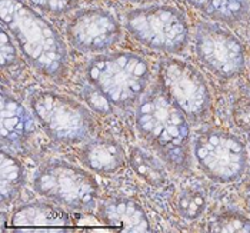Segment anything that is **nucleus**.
Returning a JSON list of instances; mask_svg holds the SVG:
<instances>
[{
	"mask_svg": "<svg viewBox=\"0 0 250 233\" xmlns=\"http://www.w3.org/2000/svg\"><path fill=\"white\" fill-rule=\"evenodd\" d=\"M123 1H129V3H139V4H143V3H149V1H154V0H123Z\"/></svg>",
	"mask_w": 250,
	"mask_h": 233,
	"instance_id": "5701e85b",
	"label": "nucleus"
},
{
	"mask_svg": "<svg viewBox=\"0 0 250 233\" xmlns=\"http://www.w3.org/2000/svg\"><path fill=\"white\" fill-rule=\"evenodd\" d=\"M210 232H250V220L239 212L228 211L213 219Z\"/></svg>",
	"mask_w": 250,
	"mask_h": 233,
	"instance_id": "6ab92c4d",
	"label": "nucleus"
},
{
	"mask_svg": "<svg viewBox=\"0 0 250 233\" xmlns=\"http://www.w3.org/2000/svg\"><path fill=\"white\" fill-rule=\"evenodd\" d=\"M136 125L140 135L150 143L163 162L173 169L188 168L190 150L189 122L160 85L142 99L136 112Z\"/></svg>",
	"mask_w": 250,
	"mask_h": 233,
	"instance_id": "f03ea898",
	"label": "nucleus"
},
{
	"mask_svg": "<svg viewBox=\"0 0 250 233\" xmlns=\"http://www.w3.org/2000/svg\"><path fill=\"white\" fill-rule=\"evenodd\" d=\"M233 120L242 130L250 132V99L240 97L233 106Z\"/></svg>",
	"mask_w": 250,
	"mask_h": 233,
	"instance_id": "4be33fe9",
	"label": "nucleus"
},
{
	"mask_svg": "<svg viewBox=\"0 0 250 233\" xmlns=\"http://www.w3.org/2000/svg\"><path fill=\"white\" fill-rule=\"evenodd\" d=\"M39 10L49 15H63L73 10L79 0H29Z\"/></svg>",
	"mask_w": 250,
	"mask_h": 233,
	"instance_id": "aec40b11",
	"label": "nucleus"
},
{
	"mask_svg": "<svg viewBox=\"0 0 250 233\" xmlns=\"http://www.w3.org/2000/svg\"><path fill=\"white\" fill-rule=\"evenodd\" d=\"M23 166L4 149L1 150V175H0V196L1 203H10L23 186Z\"/></svg>",
	"mask_w": 250,
	"mask_h": 233,
	"instance_id": "dca6fc26",
	"label": "nucleus"
},
{
	"mask_svg": "<svg viewBox=\"0 0 250 233\" xmlns=\"http://www.w3.org/2000/svg\"><path fill=\"white\" fill-rule=\"evenodd\" d=\"M1 21L18 42L26 60L47 78H62L69 53L58 30L21 0H1Z\"/></svg>",
	"mask_w": 250,
	"mask_h": 233,
	"instance_id": "f257e3e1",
	"label": "nucleus"
},
{
	"mask_svg": "<svg viewBox=\"0 0 250 233\" xmlns=\"http://www.w3.org/2000/svg\"><path fill=\"white\" fill-rule=\"evenodd\" d=\"M130 165L136 172V175L142 177L149 185L160 186L166 179V173H165V169H163V165L160 163V160L142 148L132 149Z\"/></svg>",
	"mask_w": 250,
	"mask_h": 233,
	"instance_id": "f3484780",
	"label": "nucleus"
},
{
	"mask_svg": "<svg viewBox=\"0 0 250 233\" xmlns=\"http://www.w3.org/2000/svg\"><path fill=\"white\" fill-rule=\"evenodd\" d=\"M150 78L149 64L133 53L97 56L87 66L90 85L116 106H129L143 95Z\"/></svg>",
	"mask_w": 250,
	"mask_h": 233,
	"instance_id": "7ed1b4c3",
	"label": "nucleus"
},
{
	"mask_svg": "<svg viewBox=\"0 0 250 233\" xmlns=\"http://www.w3.org/2000/svg\"><path fill=\"white\" fill-rule=\"evenodd\" d=\"M194 157L200 169L217 182H233L246 168V149L230 133L209 130L196 139Z\"/></svg>",
	"mask_w": 250,
	"mask_h": 233,
	"instance_id": "1a4fd4ad",
	"label": "nucleus"
},
{
	"mask_svg": "<svg viewBox=\"0 0 250 233\" xmlns=\"http://www.w3.org/2000/svg\"><path fill=\"white\" fill-rule=\"evenodd\" d=\"M249 56H250V49H249ZM249 66H250V64H249Z\"/></svg>",
	"mask_w": 250,
	"mask_h": 233,
	"instance_id": "b1692460",
	"label": "nucleus"
},
{
	"mask_svg": "<svg viewBox=\"0 0 250 233\" xmlns=\"http://www.w3.org/2000/svg\"><path fill=\"white\" fill-rule=\"evenodd\" d=\"M159 69L160 87L188 119L202 120L208 116L212 99L199 70L180 59H163Z\"/></svg>",
	"mask_w": 250,
	"mask_h": 233,
	"instance_id": "0eeeda50",
	"label": "nucleus"
},
{
	"mask_svg": "<svg viewBox=\"0 0 250 233\" xmlns=\"http://www.w3.org/2000/svg\"><path fill=\"white\" fill-rule=\"evenodd\" d=\"M100 219L110 228L125 232H149L150 223L145 211L133 200L110 199L99 209Z\"/></svg>",
	"mask_w": 250,
	"mask_h": 233,
	"instance_id": "ddd939ff",
	"label": "nucleus"
},
{
	"mask_svg": "<svg viewBox=\"0 0 250 233\" xmlns=\"http://www.w3.org/2000/svg\"><path fill=\"white\" fill-rule=\"evenodd\" d=\"M206 208V196L194 191V189H185L177 197V212L186 220H196L202 216Z\"/></svg>",
	"mask_w": 250,
	"mask_h": 233,
	"instance_id": "a211bd4d",
	"label": "nucleus"
},
{
	"mask_svg": "<svg viewBox=\"0 0 250 233\" xmlns=\"http://www.w3.org/2000/svg\"><path fill=\"white\" fill-rule=\"evenodd\" d=\"M30 107L46 133L59 142H80L93 133L90 112L77 100L55 92H40Z\"/></svg>",
	"mask_w": 250,
	"mask_h": 233,
	"instance_id": "39448f33",
	"label": "nucleus"
},
{
	"mask_svg": "<svg viewBox=\"0 0 250 233\" xmlns=\"http://www.w3.org/2000/svg\"><path fill=\"white\" fill-rule=\"evenodd\" d=\"M80 156L83 163L90 168V170L102 175L115 173L125 165L123 148L116 140L107 137L89 142L82 149Z\"/></svg>",
	"mask_w": 250,
	"mask_h": 233,
	"instance_id": "4468645a",
	"label": "nucleus"
},
{
	"mask_svg": "<svg viewBox=\"0 0 250 233\" xmlns=\"http://www.w3.org/2000/svg\"><path fill=\"white\" fill-rule=\"evenodd\" d=\"M126 29L149 49L179 53L189 40L188 21L182 12L172 6H150L127 13Z\"/></svg>",
	"mask_w": 250,
	"mask_h": 233,
	"instance_id": "20e7f679",
	"label": "nucleus"
},
{
	"mask_svg": "<svg viewBox=\"0 0 250 233\" xmlns=\"http://www.w3.org/2000/svg\"><path fill=\"white\" fill-rule=\"evenodd\" d=\"M69 43L82 52H102L120 39L117 20L102 9H86L75 15L67 27Z\"/></svg>",
	"mask_w": 250,
	"mask_h": 233,
	"instance_id": "9d476101",
	"label": "nucleus"
},
{
	"mask_svg": "<svg viewBox=\"0 0 250 233\" xmlns=\"http://www.w3.org/2000/svg\"><path fill=\"white\" fill-rule=\"evenodd\" d=\"M0 58H1V67H10L18 60V52L13 44V42L9 36V30L1 26V49H0Z\"/></svg>",
	"mask_w": 250,
	"mask_h": 233,
	"instance_id": "412c9836",
	"label": "nucleus"
},
{
	"mask_svg": "<svg viewBox=\"0 0 250 233\" xmlns=\"http://www.w3.org/2000/svg\"><path fill=\"white\" fill-rule=\"evenodd\" d=\"M33 130L32 117L24 106L7 93H1V145L19 149Z\"/></svg>",
	"mask_w": 250,
	"mask_h": 233,
	"instance_id": "f8f14e48",
	"label": "nucleus"
},
{
	"mask_svg": "<svg viewBox=\"0 0 250 233\" xmlns=\"http://www.w3.org/2000/svg\"><path fill=\"white\" fill-rule=\"evenodd\" d=\"M194 52L213 75L231 79L245 67V52L239 39L220 24L202 23L196 29Z\"/></svg>",
	"mask_w": 250,
	"mask_h": 233,
	"instance_id": "6e6552de",
	"label": "nucleus"
},
{
	"mask_svg": "<svg viewBox=\"0 0 250 233\" xmlns=\"http://www.w3.org/2000/svg\"><path fill=\"white\" fill-rule=\"evenodd\" d=\"M33 188L39 194L72 209H89L97 199V183L93 176L60 160L39 169Z\"/></svg>",
	"mask_w": 250,
	"mask_h": 233,
	"instance_id": "423d86ee",
	"label": "nucleus"
},
{
	"mask_svg": "<svg viewBox=\"0 0 250 233\" xmlns=\"http://www.w3.org/2000/svg\"><path fill=\"white\" fill-rule=\"evenodd\" d=\"M10 225L15 229L23 231H43V229H67L70 226V216L60 208L46 203H27L18 208Z\"/></svg>",
	"mask_w": 250,
	"mask_h": 233,
	"instance_id": "9b49d317",
	"label": "nucleus"
},
{
	"mask_svg": "<svg viewBox=\"0 0 250 233\" xmlns=\"http://www.w3.org/2000/svg\"><path fill=\"white\" fill-rule=\"evenodd\" d=\"M196 10L209 19L234 24L249 12V0H188Z\"/></svg>",
	"mask_w": 250,
	"mask_h": 233,
	"instance_id": "2eb2a0df",
	"label": "nucleus"
}]
</instances>
